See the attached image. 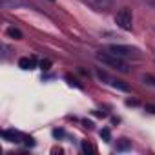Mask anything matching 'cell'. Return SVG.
Returning <instances> with one entry per match:
<instances>
[{
    "label": "cell",
    "mask_w": 155,
    "mask_h": 155,
    "mask_svg": "<svg viewBox=\"0 0 155 155\" xmlns=\"http://www.w3.org/2000/svg\"><path fill=\"white\" fill-rule=\"evenodd\" d=\"M95 57H97V60H99V62H102L104 66L113 68V69H117V71H120V73H128V71H130V68H128L126 60H124L122 57H119V55L111 53V51H99Z\"/></svg>",
    "instance_id": "cell-1"
},
{
    "label": "cell",
    "mask_w": 155,
    "mask_h": 155,
    "mask_svg": "<svg viewBox=\"0 0 155 155\" xmlns=\"http://www.w3.org/2000/svg\"><path fill=\"white\" fill-rule=\"evenodd\" d=\"M35 64H37V60H35V58H29V57H22V58L18 60V66H20L22 69H33Z\"/></svg>",
    "instance_id": "cell-7"
},
{
    "label": "cell",
    "mask_w": 155,
    "mask_h": 155,
    "mask_svg": "<svg viewBox=\"0 0 155 155\" xmlns=\"http://www.w3.org/2000/svg\"><path fill=\"white\" fill-rule=\"evenodd\" d=\"M8 35L11 37V38H15V40H20L24 35H22V31L20 29H17V28H8Z\"/></svg>",
    "instance_id": "cell-9"
},
{
    "label": "cell",
    "mask_w": 155,
    "mask_h": 155,
    "mask_svg": "<svg viewBox=\"0 0 155 155\" xmlns=\"http://www.w3.org/2000/svg\"><path fill=\"white\" fill-rule=\"evenodd\" d=\"M97 77L101 81H106V84H110V86H113V88H117V90H120V91H128L130 88H128V84H124V82H120V81H115L113 77H110V75H106V73H102V71H97Z\"/></svg>",
    "instance_id": "cell-5"
},
{
    "label": "cell",
    "mask_w": 155,
    "mask_h": 155,
    "mask_svg": "<svg viewBox=\"0 0 155 155\" xmlns=\"http://www.w3.org/2000/svg\"><path fill=\"white\" fill-rule=\"evenodd\" d=\"M82 151L90 155V153H93V151H95V148H93V146H91L88 140H84V142H82Z\"/></svg>",
    "instance_id": "cell-12"
},
{
    "label": "cell",
    "mask_w": 155,
    "mask_h": 155,
    "mask_svg": "<svg viewBox=\"0 0 155 155\" xmlns=\"http://www.w3.org/2000/svg\"><path fill=\"white\" fill-rule=\"evenodd\" d=\"M82 2H84L88 8H91L93 11H99V13L108 11V9H111V6H113V0H82Z\"/></svg>",
    "instance_id": "cell-4"
},
{
    "label": "cell",
    "mask_w": 155,
    "mask_h": 155,
    "mask_svg": "<svg viewBox=\"0 0 155 155\" xmlns=\"http://www.w3.org/2000/svg\"><path fill=\"white\" fill-rule=\"evenodd\" d=\"M115 24L120 29H124V31H131V26H133V15H131V11L128 8L119 9L117 15H115Z\"/></svg>",
    "instance_id": "cell-3"
},
{
    "label": "cell",
    "mask_w": 155,
    "mask_h": 155,
    "mask_svg": "<svg viewBox=\"0 0 155 155\" xmlns=\"http://www.w3.org/2000/svg\"><path fill=\"white\" fill-rule=\"evenodd\" d=\"M108 51L122 57V58H140V49L133 46H124V44H111Z\"/></svg>",
    "instance_id": "cell-2"
},
{
    "label": "cell",
    "mask_w": 155,
    "mask_h": 155,
    "mask_svg": "<svg viewBox=\"0 0 155 155\" xmlns=\"http://www.w3.org/2000/svg\"><path fill=\"white\" fill-rule=\"evenodd\" d=\"M0 4L4 8H15V6H20L22 0H0Z\"/></svg>",
    "instance_id": "cell-11"
},
{
    "label": "cell",
    "mask_w": 155,
    "mask_h": 155,
    "mask_svg": "<svg viewBox=\"0 0 155 155\" xmlns=\"http://www.w3.org/2000/svg\"><path fill=\"white\" fill-rule=\"evenodd\" d=\"M2 137L8 140V142H26V135L24 133H20V131H15V130H6V131H2Z\"/></svg>",
    "instance_id": "cell-6"
},
{
    "label": "cell",
    "mask_w": 155,
    "mask_h": 155,
    "mask_svg": "<svg viewBox=\"0 0 155 155\" xmlns=\"http://www.w3.org/2000/svg\"><path fill=\"white\" fill-rule=\"evenodd\" d=\"M53 135H55V137H62V135H64V131H62V130H55V131H53Z\"/></svg>",
    "instance_id": "cell-15"
},
{
    "label": "cell",
    "mask_w": 155,
    "mask_h": 155,
    "mask_svg": "<svg viewBox=\"0 0 155 155\" xmlns=\"http://www.w3.org/2000/svg\"><path fill=\"white\" fill-rule=\"evenodd\" d=\"M99 135H101V139H102L104 142H110V140H111V131H110V128H102V130L99 131Z\"/></svg>",
    "instance_id": "cell-10"
},
{
    "label": "cell",
    "mask_w": 155,
    "mask_h": 155,
    "mask_svg": "<svg viewBox=\"0 0 155 155\" xmlns=\"http://www.w3.org/2000/svg\"><path fill=\"white\" fill-rule=\"evenodd\" d=\"M49 2H55V0H49Z\"/></svg>",
    "instance_id": "cell-16"
},
{
    "label": "cell",
    "mask_w": 155,
    "mask_h": 155,
    "mask_svg": "<svg viewBox=\"0 0 155 155\" xmlns=\"http://www.w3.org/2000/svg\"><path fill=\"white\" fill-rule=\"evenodd\" d=\"M142 81L148 82V84H151V86H155V79H153L151 75H142Z\"/></svg>",
    "instance_id": "cell-14"
},
{
    "label": "cell",
    "mask_w": 155,
    "mask_h": 155,
    "mask_svg": "<svg viewBox=\"0 0 155 155\" xmlns=\"http://www.w3.org/2000/svg\"><path fill=\"white\" fill-rule=\"evenodd\" d=\"M131 150V140L128 139H119L117 140V151H128Z\"/></svg>",
    "instance_id": "cell-8"
},
{
    "label": "cell",
    "mask_w": 155,
    "mask_h": 155,
    "mask_svg": "<svg viewBox=\"0 0 155 155\" xmlns=\"http://www.w3.org/2000/svg\"><path fill=\"white\" fill-rule=\"evenodd\" d=\"M38 66H40V69H42V71H48V69L51 68V60L44 58V60H40V64H38Z\"/></svg>",
    "instance_id": "cell-13"
}]
</instances>
